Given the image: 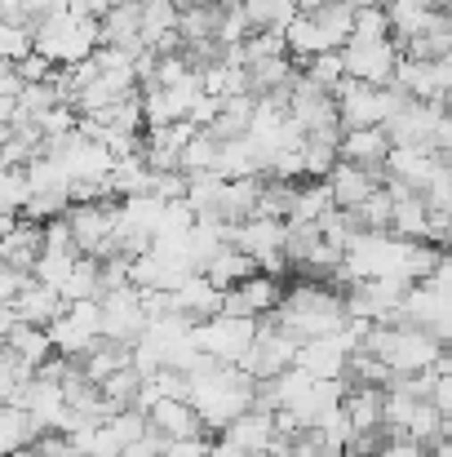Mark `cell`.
Wrapping results in <instances>:
<instances>
[{"mask_svg":"<svg viewBox=\"0 0 452 457\" xmlns=\"http://www.w3.org/2000/svg\"><path fill=\"white\" fill-rule=\"evenodd\" d=\"M186 400H191L204 431H226L235 418H244L258 404V382L235 364H213L209 360L204 369L191 373Z\"/></svg>","mask_w":452,"mask_h":457,"instance_id":"1","label":"cell"},{"mask_svg":"<svg viewBox=\"0 0 452 457\" xmlns=\"http://www.w3.org/2000/svg\"><path fill=\"white\" fill-rule=\"evenodd\" d=\"M98 45H103L98 18H80V13H71V9H53L49 18L31 22V49L45 54L53 67L89 62Z\"/></svg>","mask_w":452,"mask_h":457,"instance_id":"2","label":"cell"},{"mask_svg":"<svg viewBox=\"0 0 452 457\" xmlns=\"http://www.w3.org/2000/svg\"><path fill=\"white\" fill-rule=\"evenodd\" d=\"M333 103H337L341 129H377V125H386V120L404 107V94H399L395 85L377 89V85L341 80V85L333 89Z\"/></svg>","mask_w":452,"mask_h":457,"instance_id":"3","label":"cell"},{"mask_svg":"<svg viewBox=\"0 0 452 457\" xmlns=\"http://www.w3.org/2000/svg\"><path fill=\"white\" fill-rule=\"evenodd\" d=\"M253 337H258V320H240V315H213V320H200L195 328H191V342H195V351L204 355V360H213V364H235L240 369V360L249 355V346H253Z\"/></svg>","mask_w":452,"mask_h":457,"instance_id":"4","label":"cell"},{"mask_svg":"<svg viewBox=\"0 0 452 457\" xmlns=\"http://www.w3.org/2000/svg\"><path fill=\"white\" fill-rule=\"evenodd\" d=\"M49 342H53V355L62 360H85L98 342H103V311L98 303H67L62 315L49 324Z\"/></svg>","mask_w":452,"mask_h":457,"instance_id":"5","label":"cell"},{"mask_svg":"<svg viewBox=\"0 0 452 457\" xmlns=\"http://www.w3.org/2000/svg\"><path fill=\"white\" fill-rule=\"evenodd\" d=\"M341 67H346V80L386 89L395 80V67H399V45L395 40H346Z\"/></svg>","mask_w":452,"mask_h":457,"instance_id":"6","label":"cell"},{"mask_svg":"<svg viewBox=\"0 0 452 457\" xmlns=\"http://www.w3.org/2000/svg\"><path fill=\"white\" fill-rule=\"evenodd\" d=\"M103 311V342H120V346H134L143 333H147V306L138 289H120V294H103L98 298Z\"/></svg>","mask_w":452,"mask_h":457,"instance_id":"7","label":"cell"},{"mask_svg":"<svg viewBox=\"0 0 452 457\" xmlns=\"http://www.w3.org/2000/svg\"><path fill=\"white\" fill-rule=\"evenodd\" d=\"M284 298V289H280V280H271V276H249V280H240L235 289H226L222 294V315H240V320H262V315H275V306Z\"/></svg>","mask_w":452,"mask_h":457,"instance_id":"8","label":"cell"},{"mask_svg":"<svg viewBox=\"0 0 452 457\" xmlns=\"http://www.w3.org/2000/svg\"><path fill=\"white\" fill-rule=\"evenodd\" d=\"M324 182H328V191H333V209L355 213L373 191H382V187H386V169H359V164L337 160V164H333V173H328Z\"/></svg>","mask_w":452,"mask_h":457,"instance_id":"9","label":"cell"},{"mask_svg":"<svg viewBox=\"0 0 452 457\" xmlns=\"http://www.w3.org/2000/svg\"><path fill=\"white\" fill-rule=\"evenodd\" d=\"M143 413H147L151 436H160V440H195V436H204L191 400H151Z\"/></svg>","mask_w":452,"mask_h":457,"instance_id":"10","label":"cell"},{"mask_svg":"<svg viewBox=\"0 0 452 457\" xmlns=\"http://www.w3.org/2000/svg\"><path fill=\"white\" fill-rule=\"evenodd\" d=\"M440 173H444V160L435 152H422V147H390V155H386V178L413 187L417 195H422Z\"/></svg>","mask_w":452,"mask_h":457,"instance_id":"11","label":"cell"},{"mask_svg":"<svg viewBox=\"0 0 452 457\" xmlns=\"http://www.w3.org/2000/svg\"><path fill=\"white\" fill-rule=\"evenodd\" d=\"M275 436H280L275 431V413H267V409H249L244 418H235L222 431V440L244 457H267V449L275 445Z\"/></svg>","mask_w":452,"mask_h":457,"instance_id":"12","label":"cell"},{"mask_svg":"<svg viewBox=\"0 0 452 457\" xmlns=\"http://www.w3.org/2000/svg\"><path fill=\"white\" fill-rule=\"evenodd\" d=\"M341 409H346V422H350L355 436L386 431V391H377V386H350L346 400H341Z\"/></svg>","mask_w":452,"mask_h":457,"instance_id":"13","label":"cell"},{"mask_svg":"<svg viewBox=\"0 0 452 457\" xmlns=\"http://www.w3.org/2000/svg\"><path fill=\"white\" fill-rule=\"evenodd\" d=\"M386 155H390V138L382 125L377 129H341L337 160L359 164V169H386Z\"/></svg>","mask_w":452,"mask_h":457,"instance_id":"14","label":"cell"},{"mask_svg":"<svg viewBox=\"0 0 452 457\" xmlns=\"http://www.w3.org/2000/svg\"><path fill=\"white\" fill-rule=\"evenodd\" d=\"M13 315H18V324H31V328H49L58 315H62V294L58 289H49V285H36V280H27V289L13 298Z\"/></svg>","mask_w":452,"mask_h":457,"instance_id":"15","label":"cell"},{"mask_svg":"<svg viewBox=\"0 0 452 457\" xmlns=\"http://www.w3.org/2000/svg\"><path fill=\"white\" fill-rule=\"evenodd\" d=\"M218 294H226V289H235L240 280H249V276H258V262L249 258V253H240L235 245H222L209 262H204V271H200Z\"/></svg>","mask_w":452,"mask_h":457,"instance_id":"16","label":"cell"},{"mask_svg":"<svg viewBox=\"0 0 452 457\" xmlns=\"http://www.w3.org/2000/svg\"><path fill=\"white\" fill-rule=\"evenodd\" d=\"M222 4L218 0H200L191 9L177 13V36H182V49L186 45H200V40H218V27H222Z\"/></svg>","mask_w":452,"mask_h":457,"instance_id":"17","label":"cell"},{"mask_svg":"<svg viewBox=\"0 0 452 457\" xmlns=\"http://www.w3.org/2000/svg\"><path fill=\"white\" fill-rule=\"evenodd\" d=\"M301 13L315 18V27H319V36L333 54L355 36V4H324V9H301Z\"/></svg>","mask_w":452,"mask_h":457,"instance_id":"18","label":"cell"},{"mask_svg":"<svg viewBox=\"0 0 452 457\" xmlns=\"http://www.w3.org/2000/svg\"><path fill=\"white\" fill-rule=\"evenodd\" d=\"M134 364V346H120V342H98L85 360H80V373L89 378V382H107L111 373H120V369H129Z\"/></svg>","mask_w":452,"mask_h":457,"instance_id":"19","label":"cell"},{"mask_svg":"<svg viewBox=\"0 0 452 457\" xmlns=\"http://www.w3.org/2000/svg\"><path fill=\"white\" fill-rule=\"evenodd\" d=\"M4 351H13V355H18L22 364H31V369H40V364H49V360H53L49 328H31V324H18V328L9 333Z\"/></svg>","mask_w":452,"mask_h":457,"instance_id":"20","label":"cell"},{"mask_svg":"<svg viewBox=\"0 0 452 457\" xmlns=\"http://www.w3.org/2000/svg\"><path fill=\"white\" fill-rule=\"evenodd\" d=\"M301 76L315 85V89H324V94H333L341 80H346V67H341V49L337 54H319V58H306L301 62Z\"/></svg>","mask_w":452,"mask_h":457,"instance_id":"21","label":"cell"},{"mask_svg":"<svg viewBox=\"0 0 452 457\" xmlns=\"http://www.w3.org/2000/svg\"><path fill=\"white\" fill-rule=\"evenodd\" d=\"M27 200H31L27 169H0V213H9V218H22Z\"/></svg>","mask_w":452,"mask_h":457,"instance_id":"22","label":"cell"},{"mask_svg":"<svg viewBox=\"0 0 452 457\" xmlns=\"http://www.w3.org/2000/svg\"><path fill=\"white\" fill-rule=\"evenodd\" d=\"M355 218H359V227L364 231H390V218H395V195L382 187V191H373L359 209H355Z\"/></svg>","mask_w":452,"mask_h":457,"instance_id":"23","label":"cell"},{"mask_svg":"<svg viewBox=\"0 0 452 457\" xmlns=\"http://www.w3.org/2000/svg\"><path fill=\"white\" fill-rule=\"evenodd\" d=\"M76 258L80 253H40L36 267H31V280L36 285H49V289H62L67 276H71V267H76Z\"/></svg>","mask_w":452,"mask_h":457,"instance_id":"24","label":"cell"},{"mask_svg":"<svg viewBox=\"0 0 452 457\" xmlns=\"http://www.w3.org/2000/svg\"><path fill=\"white\" fill-rule=\"evenodd\" d=\"M58 107V89H53V80L49 85H22V94H18V112L27 116V120H40V116H49Z\"/></svg>","mask_w":452,"mask_h":457,"instance_id":"25","label":"cell"},{"mask_svg":"<svg viewBox=\"0 0 452 457\" xmlns=\"http://www.w3.org/2000/svg\"><path fill=\"white\" fill-rule=\"evenodd\" d=\"M350 40H395L386 9H359L355 4V36Z\"/></svg>","mask_w":452,"mask_h":457,"instance_id":"26","label":"cell"},{"mask_svg":"<svg viewBox=\"0 0 452 457\" xmlns=\"http://www.w3.org/2000/svg\"><path fill=\"white\" fill-rule=\"evenodd\" d=\"M13 71H18V80H22V85H49L58 67H53L45 54H36V49H31L27 58H18V62H13Z\"/></svg>","mask_w":452,"mask_h":457,"instance_id":"27","label":"cell"},{"mask_svg":"<svg viewBox=\"0 0 452 457\" xmlns=\"http://www.w3.org/2000/svg\"><path fill=\"white\" fill-rule=\"evenodd\" d=\"M27 54H31V31L0 22V62H18V58H27Z\"/></svg>","mask_w":452,"mask_h":457,"instance_id":"28","label":"cell"},{"mask_svg":"<svg viewBox=\"0 0 452 457\" xmlns=\"http://www.w3.org/2000/svg\"><path fill=\"white\" fill-rule=\"evenodd\" d=\"M22 94V80L13 71V62H0V98H18Z\"/></svg>","mask_w":452,"mask_h":457,"instance_id":"29","label":"cell"},{"mask_svg":"<svg viewBox=\"0 0 452 457\" xmlns=\"http://www.w3.org/2000/svg\"><path fill=\"white\" fill-rule=\"evenodd\" d=\"M0 457H36L31 449H22V453H0Z\"/></svg>","mask_w":452,"mask_h":457,"instance_id":"30","label":"cell"},{"mask_svg":"<svg viewBox=\"0 0 452 457\" xmlns=\"http://www.w3.org/2000/svg\"><path fill=\"white\" fill-rule=\"evenodd\" d=\"M116 4H134V0H107V9H116Z\"/></svg>","mask_w":452,"mask_h":457,"instance_id":"31","label":"cell"},{"mask_svg":"<svg viewBox=\"0 0 452 457\" xmlns=\"http://www.w3.org/2000/svg\"><path fill=\"white\" fill-rule=\"evenodd\" d=\"M341 457H350V453H341Z\"/></svg>","mask_w":452,"mask_h":457,"instance_id":"32","label":"cell"}]
</instances>
